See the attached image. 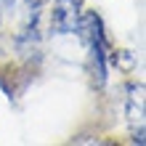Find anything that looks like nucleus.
<instances>
[{"mask_svg":"<svg viewBox=\"0 0 146 146\" xmlns=\"http://www.w3.org/2000/svg\"><path fill=\"white\" fill-rule=\"evenodd\" d=\"M77 37L88 50V66H90V80L101 90L109 82V53H111V40L106 32V24L96 11H82L80 27H77Z\"/></svg>","mask_w":146,"mask_h":146,"instance_id":"obj_1","label":"nucleus"},{"mask_svg":"<svg viewBox=\"0 0 146 146\" xmlns=\"http://www.w3.org/2000/svg\"><path fill=\"white\" fill-rule=\"evenodd\" d=\"M85 11V0H53L48 8V32L53 37L77 35Z\"/></svg>","mask_w":146,"mask_h":146,"instance_id":"obj_2","label":"nucleus"},{"mask_svg":"<svg viewBox=\"0 0 146 146\" xmlns=\"http://www.w3.org/2000/svg\"><path fill=\"white\" fill-rule=\"evenodd\" d=\"M125 117L130 122V130L143 127V82H127L125 85Z\"/></svg>","mask_w":146,"mask_h":146,"instance_id":"obj_3","label":"nucleus"},{"mask_svg":"<svg viewBox=\"0 0 146 146\" xmlns=\"http://www.w3.org/2000/svg\"><path fill=\"white\" fill-rule=\"evenodd\" d=\"M19 11V0H0V13H16Z\"/></svg>","mask_w":146,"mask_h":146,"instance_id":"obj_4","label":"nucleus"},{"mask_svg":"<svg viewBox=\"0 0 146 146\" xmlns=\"http://www.w3.org/2000/svg\"><path fill=\"white\" fill-rule=\"evenodd\" d=\"M0 21H3V13H0Z\"/></svg>","mask_w":146,"mask_h":146,"instance_id":"obj_5","label":"nucleus"}]
</instances>
